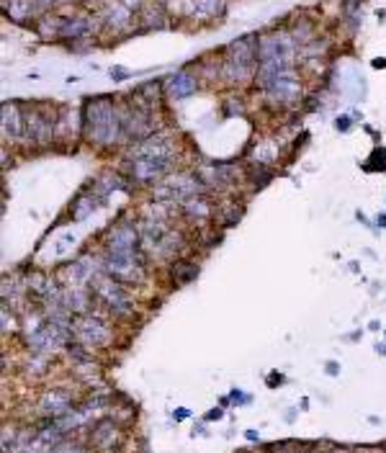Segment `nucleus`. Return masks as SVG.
Listing matches in <instances>:
<instances>
[{"mask_svg":"<svg viewBox=\"0 0 386 453\" xmlns=\"http://www.w3.org/2000/svg\"><path fill=\"white\" fill-rule=\"evenodd\" d=\"M83 121H85L88 137L101 147H111L114 142H119V137L124 132V116L119 114L116 106L106 95L88 101Z\"/></svg>","mask_w":386,"mask_h":453,"instance_id":"obj_1","label":"nucleus"},{"mask_svg":"<svg viewBox=\"0 0 386 453\" xmlns=\"http://www.w3.org/2000/svg\"><path fill=\"white\" fill-rule=\"evenodd\" d=\"M73 337L80 345H85L88 351H95V348H106L114 335H111L109 322L88 312V315H78L73 320Z\"/></svg>","mask_w":386,"mask_h":453,"instance_id":"obj_2","label":"nucleus"},{"mask_svg":"<svg viewBox=\"0 0 386 453\" xmlns=\"http://www.w3.org/2000/svg\"><path fill=\"white\" fill-rule=\"evenodd\" d=\"M294 39L286 34H270L258 39V65H291Z\"/></svg>","mask_w":386,"mask_h":453,"instance_id":"obj_3","label":"nucleus"},{"mask_svg":"<svg viewBox=\"0 0 386 453\" xmlns=\"http://www.w3.org/2000/svg\"><path fill=\"white\" fill-rule=\"evenodd\" d=\"M93 294L98 299L111 309V312H119V315H129L131 312V299L126 289H121L119 284H114V278H106V276H98L93 281Z\"/></svg>","mask_w":386,"mask_h":453,"instance_id":"obj_4","label":"nucleus"},{"mask_svg":"<svg viewBox=\"0 0 386 453\" xmlns=\"http://www.w3.org/2000/svg\"><path fill=\"white\" fill-rule=\"evenodd\" d=\"M75 397L70 389H47L42 397H39V412L44 417H52V420H59L65 417L67 412H73Z\"/></svg>","mask_w":386,"mask_h":453,"instance_id":"obj_5","label":"nucleus"},{"mask_svg":"<svg viewBox=\"0 0 386 453\" xmlns=\"http://www.w3.org/2000/svg\"><path fill=\"white\" fill-rule=\"evenodd\" d=\"M265 90H268V95L273 98V101L294 103L296 98H299V93H301V83H299V78L294 75V67H291V70L278 73L276 78H273V80L265 85Z\"/></svg>","mask_w":386,"mask_h":453,"instance_id":"obj_6","label":"nucleus"},{"mask_svg":"<svg viewBox=\"0 0 386 453\" xmlns=\"http://www.w3.org/2000/svg\"><path fill=\"white\" fill-rule=\"evenodd\" d=\"M119 443H121V430H119V425L114 420H101V423H95L93 433H90V446L95 451H103V453H111L116 451Z\"/></svg>","mask_w":386,"mask_h":453,"instance_id":"obj_7","label":"nucleus"},{"mask_svg":"<svg viewBox=\"0 0 386 453\" xmlns=\"http://www.w3.org/2000/svg\"><path fill=\"white\" fill-rule=\"evenodd\" d=\"M198 193V178L193 176H175L170 183H160L157 188V196L162 198H173V201H186V198H193Z\"/></svg>","mask_w":386,"mask_h":453,"instance_id":"obj_8","label":"nucleus"},{"mask_svg":"<svg viewBox=\"0 0 386 453\" xmlns=\"http://www.w3.org/2000/svg\"><path fill=\"white\" fill-rule=\"evenodd\" d=\"M165 88H168V95H170V98H175V101H181V98H188V95L196 93L198 83H196V78H193L191 73L181 70V73H175L173 78H170V80L165 83Z\"/></svg>","mask_w":386,"mask_h":453,"instance_id":"obj_9","label":"nucleus"},{"mask_svg":"<svg viewBox=\"0 0 386 453\" xmlns=\"http://www.w3.org/2000/svg\"><path fill=\"white\" fill-rule=\"evenodd\" d=\"M137 242H139V232L134 224H121L116 226L109 237V245L106 250H137Z\"/></svg>","mask_w":386,"mask_h":453,"instance_id":"obj_10","label":"nucleus"},{"mask_svg":"<svg viewBox=\"0 0 386 453\" xmlns=\"http://www.w3.org/2000/svg\"><path fill=\"white\" fill-rule=\"evenodd\" d=\"M3 129H6V134H11V137H21V132L26 129V116H23L21 109L13 106V103H6V106H3Z\"/></svg>","mask_w":386,"mask_h":453,"instance_id":"obj_11","label":"nucleus"},{"mask_svg":"<svg viewBox=\"0 0 386 453\" xmlns=\"http://www.w3.org/2000/svg\"><path fill=\"white\" fill-rule=\"evenodd\" d=\"M193 6V13L204 16V18H212V16H219L224 11V0H191Z\"/></svg>","mask_w":386,"mask_h":453,"instance_id":"obj_12","label":"nucleus"},{"mask_svg":"<svg viewBox=\"0 0 386 453\" xmlns=\"http://www.w3.org/2000/svg\"><path fill=\"white\" fill-rule=\"evenodd\" d=\"M196 276H198V265H193V263H178L173 268V281L178 286L191 284V281H193Z\"/></svg>","mask_w":386,"mask_h":453,"instance_id":"obj_13","label":"nucleus"},{"mask_svg":"<svg viewBox=\"0 0 386 453\" xmlns=\"http://www.w3.org/2000/svg\"><path fill=\"white\" fill-rule=\"evenodd\" d=\"M183 209H186V214H188L191 219H209V217H212V206L206 204V201H201V198H198L196 204H193V201H188V204L183 206Z\"/></svg>","mask_w":386,"mask_h":453,"instance_id":"obj_14","label":"nucleus"},{"mask_svg":"<svg viewBox=\"0 0 386 453\" xmlns=\"http://www.w3.org/2000/svg\"><path fill=\"white\" fill-rule=\"evenodd\" d=\"M366 170H386V150L384 147H373L371 157L363 162Z\"/></svg>","mask_w":386,"mask_h":453,"instance_id":"obj_15","label":"nucleus"},{"mask_svg":"<svg viewBox=\"0 0 386 453\" xmlns=\"http://www.w3.org/2000/svg\"><path fill=\"white\" fill-rule=\"evenodd\" d=\"M337 129H340V132H348V129H350V119L348 116L337 119Z\"/></svg>","mask_w":386,"mask_h":453,"instance_id":"obj_16","label":"nucleus"},{"mask_svg":"<svg viewBox=\"0 0 386 453\" xmlns=\"http://www.w3.org/2000/svg\"><path fill=\"white\" fill-rule=\"evenodd\" d=\"M232 402H234V404H245V402H250V399H248V397H242V394H240V389H234Z\"/></svg>","mask_w":386,"mask_h":453,"instance_id":"obj_17","label":"nucleus"},{"mask_svg":"<svg viewBox=\"0 0 386 453\" xmlns=\"http://www.w3.org/2000/svg\"><path fill=\"white\" fill-rule=\"evenodd\" d=\"M222 417H224V412H222V409H212V412L206 415V420H222Z\"/></svg>","mask_w":386,"mask_h":453,"instance_id":"obj_18","label":"nucleus"},{"mask_svg":"<svg viewBox=\"0 0 386 453\" xmlns=\"http://www.w3.org/2000/svg\"><path fill=\"white\" fill-rule=\"evenodd\" d=\"M183 417H188V409L178 407V409H175V420H183Z\"/></svg>","mask_w":386,"mask_h":453,"instance_id":"obj_19","label":"nucleus"},{"mask_svg":"<svg viewBox=\"0 0 386 453\" xmlns=\"http://www.w3.org/2000/svg\"><path fill=\"white\" fill-rule=\"evenodd\" d=\"M373 67H386V59H373Z\"/></svg>","mask_w":386,"mask_h":453,"instance_id":"obj_20","label":"nucleus"},{"mask_svg":"<svg viewBox=\"0 0 386 453\" xmlns=\"http://www.w3.org/2000/svg\"><path fill=\"white\" fill-rule=\"evenodd\" d=\"M379 224H381V226H386V217H379Z\"/></svg>","mask_w":386,"mask_h":453,"instance_id":"obj_21","label":"nucleus"}]
</instances>
